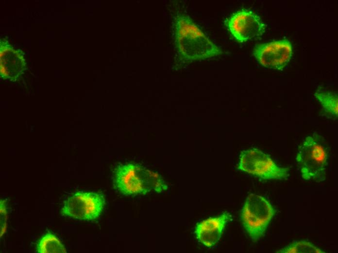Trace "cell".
I'll return each mask as SVG.
<instances>
[{"mask_svg":"<svg viewBox=\"0 0 338 253\" xmlns=\"http://www.w3.org/2000/svg\"><path fill=\"white\" fill-rule=\"evenodd\" d=\"M174 22L175 45L184 59H205L222 53L187 15L178 14Z\"/></svg>","mask_w":338,"mask_h":253,"instance_id":"cell-1","label":"cell"},{"mask_svg":"<svg viewBox=\"0 0 338 253\" xmlns=\"http://www.w3.org/2000/svg\"><path fill=\"white\" fill-rule=\"evenodd\" d=\"M329 147L323 137L314 133L306 137L298 148L296 160L302 178L321 182L325 180Z\"/></svg>","mask_w":338,"mask_h":253,"instance_id":"cell-2","label":"cell"},{"mask_svg":"<svg viewBox=\"0 0 338 253\" xmlns=\"http://www.w3.org/2000/svg\"><path fill=\"white\" fill-rule=\"evenodd\" d=\"M274 212L271 204L262 196L254 194L248 196L241 212V218L253 241L262 237Z\"/></svg>","mask_w":338,"mask_h":253,"instance_id":"cell-3","label":"cell"},{"mask_svg":"<svg viewBox=\"0 0 338 253\" xmlns=\"http://www.w3.org/2000/svg\"><path fill=\"white\" fill-rule=\"evenodd\" d=\"M238 169L264 180L286 179L289 169L278 166L270 157L257 148L241 152Z\"/></svg>","mask_w":338,"mask_h":253,"instance_id":"cell-4","label":"cell"},{"mask_svg":"<svg viewBox=\"0 0 338 253\" xmlns=\"http://www.w3.org/2000/svg\"><path fill=\"white\" fill-rule=\"evenodd\" d=\"M104 205L103 197L92 192H78L69 197L61 214L73 218L92 220L101 215Z\"/></svg>","mask_w":338,"mask_h":253,"instance_id":"cell-5","label":"cell"},{"mask_svg":"<svg viewBox=\"0 0 338 253\" xmlns=\"http://www.w3.org/2000/svg\"><path fill=\"white\" fill-rule=\"evenodd\" d=\"M145 169L134 163L118 165L113 174L115 188L125 196L145 195L149 192L144 179Z\"/></svg>","mask_w":338,"mask_h":253,"instance_id":"cell-6","label":"cell"},{"mask_svg":"<svg viewBox=\"0 0 338 253\" xmlns=\"http://www.w3.org/2000/svg\"><path fill=\"white\" fill-rule=\"evenodd\" d=\"M225 24L232 36L244 42L261 35L265 25L260 18L251 11L241 10L233 14Z\"/></svg>","mask_w":338,"mask_h":253,"instance_id":"cell-7","label":"cell"},{"mask_svg":"<svg viewBox=\"0 0 338 253\" xmlns=\"http://www.w3.org/2000/svg\"><path fill=\"white\" fill-rule=\"evenodd\" d=\"M292 52L291 43L283 40L259 44L255 47L253 53L263 66L280 70L289 61Z\"/></svg>","mask_w":338,"mask_h":253,"instance_id":"cell-8","label":"cell"},{"mask_svg":"<svg viewBox=\"0 0 338 253\" xmlns=\"http://www.w3.org/2000/svg\"><path fill=\"white\" fill-rule=\"evenodd\" d=\"M230 216L227 212L216 217H211L198 223L195 233L197 239L204 245L210 247L220 240Z\"/></svg>","mask_w":338,"mask_h":253,"instance_id":"cell-9","label":"cell"},{"mask_svg":"<svg viewBox=\"0 0 338 253\" xmlns=\"http://www.w3.org/2000/svg\"><path fill=\"white\" fill-rule=\"evenodd\" d=\"M36 251L39 253H66V249L60 241L53 234L48 233L37 242Z\"/></svg>","mask_w":338,"mask_h":253,"instance_id":"cell-10","label":"cell"},{"mask_svg":"<svg viewBox=\"0 0 338 253\" xmlns=\"http://www.w3.org/2000/svg\"><path fill=\"white\" fill-rule=\"evenodd\" d=\"M315 96L321 104L325 113L331 118L337 119L338 116V94L334 92H316Z\"/></svg>","mask_w":338,"mask_h":253,"instance_id":"cell-11","label":"cell"},{"mask_svg":"<svg viewBox=\"0 0 338 253\" xmlns=\"http://www.w3.org/2000/svg\"><path fill=\"white\" fill-rule=\"evenodd\" d=\"M278 253H324V251L306 240L293 241L284 248L276 251Z\"/></svg>","mask_w":338,"mask_h":253,"instance_id":"cell-12","label":"cell"},{"mask_svg":"<svg viewBox=\"0 0 338 253\" xmlns=\"http://www.w3.org/2000/svg\"><path fill=\"white\" fill-rule=\"evenodd\" d=\"M144 179L149 192L153 190L160 193L168 188L162 177L156 172L145 169Z\"/></svg>","mask_w":338,"mask_h":253,"instance_id":"cell-13","label":"cell"},{"mask_svg":"<svg viewBox=\"0 0 338 253\" xmlns=\"http://www.w3.org/2000/svg\"><path fill=\"white\" fill-rule=\"evenodd\" d=\"M0 237L3 235L6 231L7 223V211L5 201L0 200Z\"/></svg>","mask_w":338,"mask_h":253,"instance_id":"cell-14","label":"cell"}]
</instances>
